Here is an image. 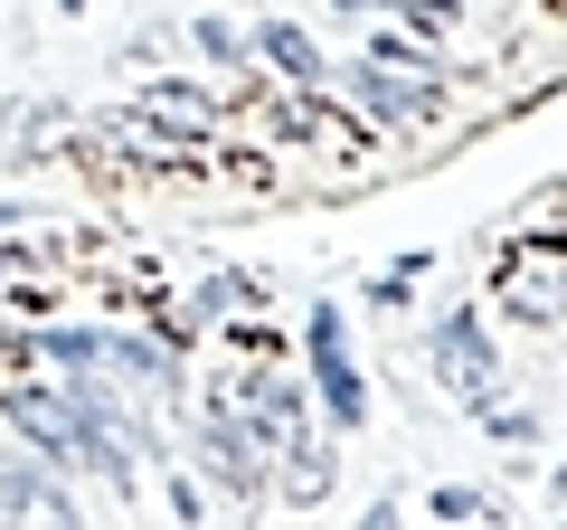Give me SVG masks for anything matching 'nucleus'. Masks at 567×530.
<instances>
[{
    "label": "nucleus",
    "instance_id": "obj_1",
    "mask_svg": "<svg viewBox=\"0 0 567 530\" xmlns=\"http://www.w3.org/2000/svg\"><path fill=\"white\" fill-rule=\"evenodd\" d=\"M0 427H20L29 455H48V465L85 473V483L133 492V436H123L114 417L85 398V379H66V388H29V379H10V388H0Z\"/></svg>",
    "mask_w": 567,
    "mask_h": 530
},
{
    "label": "nucleus",
    "instance_id": "obj_2",
    "mask_svg": "<svg viewBox=\"0 0 567 530\" xmlns=\"http://www.w3.org/2000/svg\"><path fill=\"white\" fill-rule=\"evenodd\" d=\"M189 465L208 473L227 511H265L275 502V417H256L246 398H208L199 436H189Z\"/></svg>",
    "mask_w": 567,
    "mask_h": 530
},
{
    "label": "nucleus",
    "instance_id": "obj_3",
    "mask_svg": "<svg viewBox=\"0 0 567 530\" xmlns=\"http://www.w3.org/2000/svg\"><path fill=\"white\" fill-rule=\"evenodd\" d=\"M425 369H435V388H445L464 417L502 408V350H492V332H483L473 304H445L425 323Z\"/></svg>",
    "mask_w": 567,
    "mask_h": 530
},
{
    "label": "nucleus",
    "instance_id": "obj_4",
    "mask_svg": "<svg viewBox=\"0 0 567 530\" xmlns=\"http://www.w3.org/2000/svg\"><path fill=\"white\" fill-rule=\"evenodd\" d=\"M341 85H350V104H360L369 123H435L445 114V67H388V58H350L341 67Z\"/></svg>",
    "mask_w": 567,
    "mask_h": 530
},
{
    "label": "nucleus",
    "instance_id": "obj_5",
    "mask_svg": "<svg viewBox=\"0 0 567 530\" xmlns=\"http://www.w3.org/2000/svg\"><path fill=\"white\" fill-rule=\"evenodd\" d=\"M303 350H312V398H322V417L341 436L369 427V388H360V360H350V323L341 304H312L303 313Z\"/></svg>",
    "mask_w": 567,
    "mask_h": 530
},
{
    "label": "nucleus",
    "instance_id": "obj_6",
    "mask_svg": "<svg viewBox=\"0 0 567 530\" xmlns=\"http://www.w3.org/2000/svg\"><path fill=\"white\" fill-rule=\"evenodd\" d=\"M331 483H341V455H331V436L312 427V417H293V427H275V492L293 511L331 502Z\"/></svg>",
    "mask_w": 567,
    "mask_h": 530
},
{
    "label": "nucleus",
    "instance_id": "obj_7",
    "mask_svg": "<svg viewBox=\"0 0 567 530\" xmlns=\"http://www.w3.org/2000/svg\"><path fill=\"white\" fill-rule=\"evenodd\" d=\"M0 511H48V521H76V473H48V455H39V465H20V455H10V465H0Z\"/></svg>",
    "mask_w": 567,
    "mask_h": 530
},
{
    "label": "nucleus",
    "instance_id": "obj_8",
    "mask_svg": "<svg viewBox=\"0 0 567 530\" xmlns=\"http://www.w3.org/2000/svg\"><path fill=\"white\" fill-rule=\"evenodd\" d=\"M256 58H275V77H293V85H322L331 77L322 48H312V29H293V20H265L256 29Z\"/></svg>",
    "mask_w": 567,
    "mask_h": 530
},
{
    "label": "nucleus",
    "instance_id": "obj_9",
    "mask_svg": "<svg viewBox=\"0 0 567 530\" xmlns=\"http://www.w3.org/2000/svg\"><path fill=\"white\" fill-rule=\"evenodd\" d=\"M189 39H199V58H208V67H246V58H256V29L218 20V10H208V20H189Z\"/></svg>",
    "mask_w": 567,
    "mask_h": 530
},
{
    "label": "nucleus",
    "instance_id": "obj_10",
    "mask_svg": "<svg viewBox=\"0 0 567 530\" xmlns=\"http://www.w3.org/2000/svg\"><path fill=\"white\" fill-rule=\"evenodd\" d=\"M425 511H435V521H502V502H492L483 483H435Z\"/></svg>",
    "mask_w": 567,
    "mask_h": 530
},
{
    "label": "nucleus",
    "instance_id": "obj_11",
    "mask_svg": "<svg viewBox=\"0 0 567 530\" xmlns=\"http://www.w3.org/2000/svg\"><path fill=\"white\" fill-rule=\"evenodd\" d=\"M39 350L66 369V379H76V369H104V332H48Z\"/></svg>",
    "mask_w": 567,
    "mask_h": 530
},
{
    "label": "nucleus",
    "instance_id": "obj_12",
    "mask_svg": "<svg viewBox=\"0 0 567 530\" xmlns=\"http://www.w3.org/2000/svg\"><path fill=\"white\" fill-rule=\"evenodd\" d=\"M152 104H162V114H181L189 133H208V123H218V104H208L199 85H152Z\"/></svg>",
    "mask_w": 567,
    "mask_h": 530
},
{
    "label": "nucleus",
    "instance_id": "obj_13",
    "mask_svg": "<svg viewBox=\"0 0 567 530\" xmlns=\"http://www.w3.org/2000/svg\"><path fill=\"white\" fill-rule=\"evenodd\" d=\"M369 58H388V67H435V48H425V39H398V29H369Z\"/></svg>",
    "mask_w": 567,
    "mask_h": 530
},
{
    "label": "nucleus",
    "instance_id": "obj_14",
    "mask_svg": "<svg viewBox=\"0 0 567 530\" xmlns=\"http://www.w3.org/2000/svg\"><path fill=\"white\" fill-rule=\"evenodd\" d=\"M416 275H425V246H416V256H398V265H388V275H379L369 294H379V304H406V285H416Z\"/></svg>",
    "mask_w": 567,
    "mask_h": 530
},
{
    "label": "nucleus",
    "instance_id": "obj_15",
    "mask_svg": "<svg viewBox=\"0 0 567 530\" xmlns=\"http://www.w3.org/2000/svg\"><path fill=\"white\" fill-rule=\"evenodd\" d=\"M483 427L502 436V446H539V417H520V408H483Z\"/></svg>",
    "mask_w": 567,
    "mask_h": 530
},
{
    "label": "nucleus",
    "instance_id": "obj_16",
    "mask_svg": "<svg viewBox=\"0 0 567 530\" xmlns=\"http://www.w3.org/2000/svg\"><path fill=\"white\" fill-rule=\"evenodd\" d=\"M227 304H256V285H246V275H208V285H199V313H227Z\"/></svg>",
    "mask_w": 567,
    "mask_h": 530
},
{
    "label": "nucleus",
    "instance_id": "obj_17",
    "mask_svg": "<svg viewBox=\"0 0 567 530\" xmlns=\"http://www.w3.org/2000/svg\"><path fill=\"white\" fill-rule=\"evenodd\" d=\"M331 10H341V20H369V10H398V0H331Z\"/></svg>",
    "mask_w": 567,
    "mask_h": 530
},
{
    "label": "nucleus",
    "instance_id": "obj_18",
    "mask_svg": "<svg viewBox=\"0 0 567 530\" xmlns=\"http://www.w3.org/2000/svg\"><path fill=\"white\" fill-rule=\"evenodd\" d=\"M20 218H29V208H20V200H0V227H20Z\"/></svg>",
    "mask_w": 567,
    "mask_h": 530
},
{
    "label": "nucleus",
    "instance_id": "obj_19",
    "mask_svg": "<svg viewBox=\"0 0 567 530\" xmlns=\"http://www.w3.org/2000/svg\"><path fill=\"white\" fill-rule=\"evenodd\" d=\"M58 10H66V20H76V10H85V0H58Z\"/></svg>",
    "mask_w": 567,
    "mask_h": 530
},
{
    "label": "nucleus",
    "instance_id": "obj_20",
    "mask_svg": "<svg viewBox=\"0 0 567 530\" xmlns=\"http://www.w3.org/2000/svg\"><path fill=\"white\" fill-rule=\"evenodd\" d=\"M558 502H567V465H558Z\"/></svg>",
    "mask_w": 567,
    "mask_h": 530
}]
</instances>
